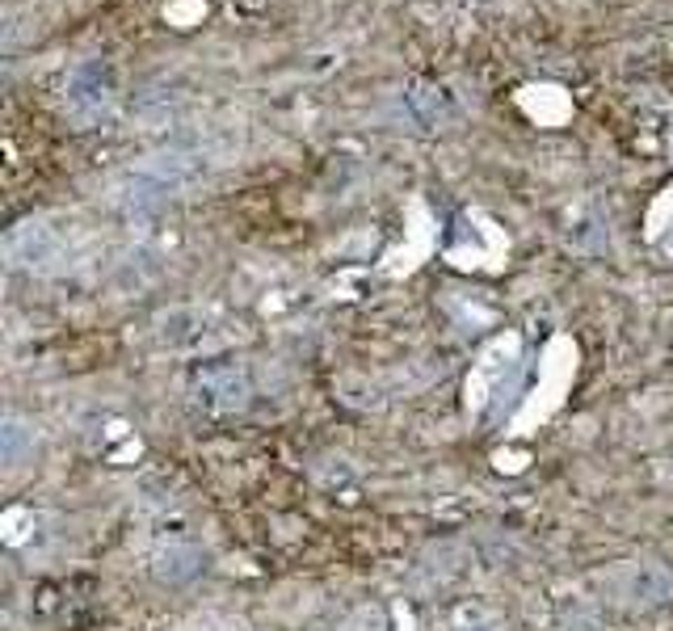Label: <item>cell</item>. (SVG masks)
Masks as SVG:
<instances>
[{
	"label": "cell",
	"mask_w": 673,
	"mask_h": 631,
	"mask_svg": "<svg viewBox=\"0 0 673 631\" xmlns=\"http://www.w3.org/2000/svg\"><path fill=\"white\" fill-rule=\"evenodd\" d=\"M5 463H22V455H26V446H34V430H26V421H17V417H9L5 421Z\"/></svg>",
	"instance_id": "obj_7"
},
{
	"label": "cell",
	"mask_w": 673,
	"mask_h": 631,
	"mask_svg": "<svg viewBox=\"0 0 673 631\" xmlns=\"http://www.w3.org/2000/svg\"><path fill=\"white\" fill-rule=\"evenodd\" d=\"M459 631H497V627H484V623H467V627H459Z\"/></svg>",
	"instance_id": "obj_9"
},
{
	"label": "cell",
	"mask_w": 673,
	"mask_h": 631,
	"mask_svg": "<svg viewBox=\"0 0 673 631\" xmlns=\"http://www.w3.org/2000/svg\"><path fill=\"white\" fill-rule=\"evenodd\" d=\"M623 598L631 606H661L673 598V577H669V568L661 564H652V560H640V564H631L627 568V577H623Z\"/></svg>",
	"instance_id": "obj_4"
},
{
	"label": "cell",
	"mask_w": 673,
	"mask_h": 631,
	"mask_svg": "<svg viewBox=\"0 0 673 631\" xmlns=\"http://www.w3.org/2000/svg\"><path fill=\"white\" fill-rule=\"evenodd\" d=\"M249 379L240 371H207L194 383V400L202 404L207 413H236L249 404Z\"/></svg>",
	"instance_id": "obj_3"
},
{
	"label": "cell",
	"mask_w": 673,
	"mask_h": 631,
	"mask_svg": "<svg viewBox=\"0 0 673 631\" xmlns=\"http://www.w3.org/2000/svg\"><path fill=\"white\" fill-rule=\"evenodd\" d=\"M198 568H202V552L194 543H169V547H160L152 573H156V581H165V585H186Z\"/></svg>",
	"instance_id": "obj_6"
},
{
	"label": "cell",
	"mask_w": 673,
	"mask_h": 631,
	"mask_svg": "<svg viewBox=\"0 0 673 631\" xmlns=\"http://www.w3.org/2000/svg\"><path fill=\"white\" fill-rule=\"evenodd\" d=\"M114 106H118V89H114L110 64H101V59L76 64L64 85V110L76 127H85V131L101 127V122L114 118Z\"/></svg>",
	"instance_id": "obj_1"
},
{
	"label": "cell",
	"mask_w": 673,
	"mask_h": 631,
	"mask_svg": "<svg viewBox=\"0 0 673 631\" xmlns=\"http://www.w3.org/2000/svg\"><path fill=\"white\" fill-rule=\"evenodd\" d=\"M64 232L51 228L47 219H26V223H17V228L9 232L5 240V253L17 270H38V274H47L55 270L59 261H64Z\"/></svg>",
	"instance_id": "obj_2"
},
{
	"label": "cell",
	"mask_w": 673,
	"mask_h": 631,
	"mask_svg": "<svg viewBox=\"0 0 673 631\" xmlns=\"http://www.w3.org/2000/svg\"><path fill=\"white\" fill-rule=\"evenodd\" d=\"M316 631H320V627H316Z\"/></svg>",
	"instance_id": "obj_10"
},
{
	"label": "cell",
	"mask_w": 673,
	"mask_h": 631,
	"mask_svg": "<svg viewBox=\"0 0 673 631\" xmlns=\"http://www.w3.org/2000/svg\"><path fill=\"white\" fill-rule=\"evenodd\" d=\"M518 101L539 127H560V122L573 114V101H568V93L556 89V85H530V89H522Z\"/></svg>",
	"instance_id": "obj_5"
},
{
	"label": "cell",
	"mask_w": 673,
	"mask_h": 631,
	"mask_svg": "<svg viewBox=\"0 0 673 631\" xmlns=\"http://www.w3.org/2000/svg\"><path fill=\"white\" fill-rule=\"evenodd\" d=\"M665 215H673V186H669V190H665V198L657 202V211H652V232H661Z\"/></svg>",
	"instance_id": "obj_8"
}]
</instances>
